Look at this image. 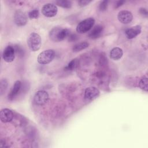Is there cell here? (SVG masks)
I'll list each match as a JSON object with an SVG mask.
<instances>
[{
    "mask_svg": "<svg viewBox=\"0 0 148 148\" xmlns=\"http://www.w3.org/2000/svg\"><path fill=\"white\" fill-rule=\"evenodd\" d=\"M69 35L70 31L69 29L61 27H54L49 32L50 39L56 42L63 40Z\"/></svg>",
    "mask_w": 148,
    "mask_h": 148,
    "instance_id": "obj_1",
    "label": "cell"
},
{
    "mask_svg": "<svg viewBox=\"0 0 148 148\" xmlns=\"http://www.w3.org/2000/svg\"><path fill=\"white\" fill-rule=\"evenodd\" d=\"M27 45L32 51H36L39 50L42 45L40 35L35 32L31 33L28 37Z\"/></svg>",
    "mask_w": 148,
    "mask_h": 148,
    "instance_id": "obj_2",
    "label": "cell"
},
{
    "mask_svg": "<svg viewBox=\"0 0 148 148\" xmlns=\"http://www.w3.org/2000/svg\"><path fill=\"white\" fill-rule=\"evenodd\" d=\"M95 20L92 17H89L80 21L76 27V31L79 34H84L89 31L93 27Z\"/></svg>",
    "mask_w": 148,
    "mask_h": 148,
    "instance_id": "obj_3",
    "label": "cell"
},
{
    "mask_svg": "<svg viewBox=\"0 0 148 148\" xmlns=\"http://www.w3.org/2000/svg\"><path fill=\"white\" fill-rule=\"evenodd\" d=\"M55 51L52 49H48L41 52L38 57V62L40 64H47L54 59Z\"/></svg>",
    "mask_w": 148,
    "mask_h": 148,
    "instance_id": "obj_4",
    "label": "cell"
},
{
    "mask_svg": "<svg viewBox=\"0 0 148 148\" xmlns=\"http://www.w3.org/2000/svg\"><path fill=\"white\" fill-rule=\"evenodd\" d=\"M58 12L57 7L53 3H48L44 5L42 8V14L47 17L55 16Z\"/></svg>",
    "mask_w": 148,
    "mask_h": 148,
    "instance_id": "obj_5",
    "label": "cell"
},
{
    "mask_svg": "<svg viewBox=\"0 0 148 148\" xmlns=\"http://www.w3.org/2000/svg\"><path fill=\"white\" fill-rule=\"evenodd\" d=\"M49 98V94L46 91L39 90L35 93L34 97V101L38 105H43L48 101Z\"/></svg>",
    "mask_w": 148,
    "mask_h": 148,
    "instance_id": "obj_6",
    "label": "cell"
},
{
    "mask_svg": "<svg viewBox=\"0 0 148 148\" xmlns=\"http://www.w3.org/2000/svg\"><path fill=\"white\" fill-rule=\"evenodd\" d=\"M15 49L12 46H8L3 51V59L6 62H11L15 58Z\"/></svg>",
    "mask_w": 148,
    "mask_h": 148,
    "instance_id": "obj_7",
    "label": "cell"
},
{
    "mask_svg": "<svg viewBox=\"0 0 148 148\" xmlns=\"http://www.w3.org/2000/svg\"><path fill=\"white\" fill-rule=\"evenodd\" d=\"M100 94L99 90L95 87H89L84 91V98L87 100L92 101L96 99Z\"/></svg>",
    "mask_w": 148,
    "mask_h": 148,
    "instance_id": "obj_8",
    "label": "cell"
},
{
    "mask_svg": "<svg viewBox=\"0 0 148 148\" xmlns=\"http://www.w3.org/2000/svg\"><path fill=\"white\" fill-rule=\"evenodd\" d=\"M117 18L123 24H128L132 21L133 16L131 12L128 10H121L117 14Z\"/></svg>",
    "mask_w": 148,
    "mask_h": 148,
    "instance_id": "obj_9",
    "label": "cell"
},
{
    "mask_svg": "<svg viewBox=\"0 0 148 148\" xmlns=\"http://www.w3.org/2000/svg\"><path fill=\"white\" fill-rule=\"evenodd\" d=\"M14 21L18 26L25 25L27 23V17L22 11L17 10L14 15Z\"/></svg>",
    "mask_w": 148,
    "mask_h": 148,
    "instance_id": "obj_10",
    "label": "cell"
},
{
    "mask_svg": "<svg viewBox=\"0 0 148 148\" xmlns=\"http://www.w3.org/2000/svg\"><path fill=\"white\" fill-rule=\"evenodd\" d=\"M13 112L8 108L2 109L0 112V118L2 122L4 123L11 121L13 119Z\"/></svg>",
    "mask_w": 148,
    "mask_h": 148,
    "instance_id": "obj_11",
    "label": "cell"
},
{
    "mask_svg": "<svg viewBox=\"0 0 148 148\" xmlns=\"http://www.w3.org/2000/svg\"><path fill=\"white\" fill-rule=\"evenodd\" d=\"M141 32V27L139 25L132 27L125 30V35L128 39H133Z\"/></svg>",
    "mask_w": 148,
    "mask_h": 148,
    "instance_id": "obj_12",
    "label": "cell"
},
{
    "mask_svg": "<svg viewBox=\"0 0 148 148\" xmlns=\"http://www.w3.org/2000/svg\"><path fill=\"white\" fill-rule=\"evenodd\" d=\"M21 87V82L20 80H17L14 83V85L8 94V99L13 100L18 94Z\"/></svg>",
    "mask_w": 148,
    "mask_h": 148,
    "instance_id": "obj_13",
    "label": "cell"
},
{
    "mask_svg": "<svg viewBox=\"0 0 148 148\" xmlns=\"http://www.w3.org/2000/svg\"><path fill=\"white\" fill-rule=\"evenodd\" d=\"M103 30V28L102 25H97L92 28V29L88 34V36L90 39H97L102 35Z\"/></svg>",
    "mask_w": 148,
    "mask_h": 148,
    "instance_id": "obj_14",
    "label": "cell"
},
{
    "mask_svg": "<svg viewBox=\"0 0 148 148\" xmlns=\"http://www.w3.org/2000/svg\"><path fill=\"white\" fill-rule=\"evenodd\" d=\"M123 55V51L121 48L119 47L113 48L110 51V57L113 60H118L120 59Z\"/></svg>",
    "mask_w": 148,
    "mask_h": 148,
    "instance_id": "obj_15",
    "label": "cell"
},
{
    "mask_svg": "<svg viewBox=\"0 0 148 148\" xmlns=\"http://www.w3.org/2000/svg\"><path fill=\"white\" fill-rule=\"evenodd\" d=\"M89 46V44L86 42H82L79 43L75 45L72 48V50L74 52H79L81 50H83L87 48Z\"/></svg>",
    "mask_w": 148,
    "mask_h": 148,
    "instance_id": "obj_16",
    "label": "cell"
},
{
    "mask_svg": "<svg viewBox=\"0 0 148 148\" xmlns=\"http://www.w3.org/2000/svg\"><path fill=\"white\" fill-rule=\"evenodd\" d=\"M148 79L147 77H144L141 79L139 82V87L140 89L145 91H147L148 90Z\"/></svg>",
    "mask_w": 148,
    "mask_h": 148,
    "instance_id": "obj_17",
    "label": "cell"
},
{
    "mask_svg": "<svg viewBox=\"0 0 148 148\" xmlns=\"http://www.w3.org/2000/svg\"><path fill=\"white\" fill-rule=\"evenodd\" d=\"M56 4L64 8H70L72 6V2L67 0H58L56 2Z\"/></svg>",
    "mask_w": 148,
    "mask_h": 148,
    "instance_id": "obj_18",
    "label": "cell"
},
{
    "mask_svg": "<svg viewBox=\"0 0 148 148\" xmlns=\"http://www.w3.org/2000/svg\"><path fill=\"white\" fill-rule=\"evenodd\" d=\"M77 63L76 60L73 59L68 63V65L65 67V69L68 71H72L76 68V67L77 66Z\"/></svg>",
    "mask_w": 148,
    "mask_h": 148,
    "instance_id": "obj_19",
    "label": "cell"
},
{
    "mask_svg": "<svg viewBox=\"0 0 148 148\" xmlns=\"http://www.w3.org/2000/svg\"><path fill=\"white\" fill-rule=\"evenodd\" d=\"M8 85V81L5 79H3L1 80V83H0V92L1 94L2 95L3 92L6 90L7 87Z\"/></svg>",
    "mask_w": 148,
    "mask_h": 148,
    "instance_id": "obj_20",
    "label": "cell"
},
{
    "mask_svg": "<svg viewBox=\"0 0 148 148\" xmlns=\"http://www.w3.org/2000/svg\"><path fill=\"white\" fill-rule=\"evenodd\" d=\"M39 12L38 9H34L28 13V17L31 19H36L39 17Z\"/></svg>",
    "mask_w": 148,
    "mask_h": 148,
    "instance_id": "obj_21",
    "label": "cell"
},
{
    "mask_svg": "<svg viewBox=\"0 0 148 148\" xmlns=\"http://www.w3.org/2000/svg\"><path fill=\"white\" fill-rule=\"evenodd\" d=\"M108 5V1H102L99 5V9L101 12L105 11L107 9Z\"/></svg>",
    "mask_w": 148,
    "mask_h": 148,
    "instance_id": "obj_22",
    "label": "cell"
},
{
    "mask_svg": "<svg viewBox=\"0 0 148 148\" xmlns=\"http://www.w3.org/2000/svg\"><path fill=\"white\" fill-rule=\"evenodd\" d=\"M90 2H91V1H88V0H80L78 1V4L80 6L83 7L87 5H88Z\"/></svg>",
    "mask_w": 148,
    "mask_h": 148,
    "instance_id": "obj_23",
    "label": "cell"
},
{
    "mask_svg": "<svg viewBox=\"0 0 148 148\" xmlns=\"http://www.w3.org/2000/svg\"><path fill=\"white\" fill-rule=\"evenodd\" d=\"M139 12V13L141 15H142L143 17H147L148 15V12L146 8H140Z\"/></svg>",
    "mask_w": 148,
    "mask_h": 148,
    "instance_id": "obj_24",
    "label": "cell"
},
{
    "mask_svg": "<svg viewBox=\"0 0 148 148\" xmlns=\"http://www.w3.org/2000/svg\"><path fill=\"white\" fill-rule=\"evenodd\" d=\"M69 38V40L70 41H75L76 40L77 38V36L75 34H70L68 36Z\"/></svg>",
    "mask_w": 148,
    "mask_h": 148,
    "instance_id": "obj_25",
    "label": "cell"
},
{
    "mask_svg": "<svg viewBox=\"0 0 148 148\" xmlns=\"http://www.w3.org/2000/svg\"><path fill=\"white\" fill-rule=\"evenodd\" d=\"M124 3H125V1H118V2L116 3V5H115V8H117L120 7V6H121Z\"/></svg>",
    "mask_w": 148,
    "mask_h": 148,
    "instance_id": "obj_26",
    "label": "cell"
}]
</instances>
